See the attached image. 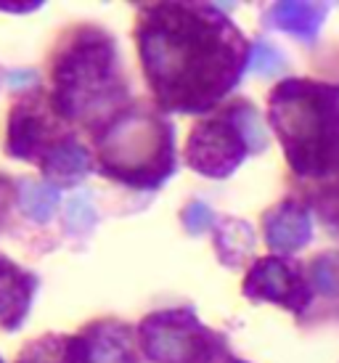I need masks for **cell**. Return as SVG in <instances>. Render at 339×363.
I'll return each instance as SVG.
<instances>
[{
    "label": "cell",
    "mask_w": 339,
    "mask_h": 363,
    "mask_svg": "<svg viewBox=\"0 0 339 363\" xmlns=\"http://www.w3.org/2000/svg\"><path fill=\"white\" fill-rule=\"evenodd\" d=\"M140 64L162 109L207 111L250 69V43L204 3H151L138 19Z\"/></svg>",
    "instance_id": "obj_1"
},
{
    "label": "cell",
    "mask_w": 339,
    "mask_h": 363,
    "mask_svg": "<svg viewBox=\"0 0 339 363\" xmlns=\"http://www.w3.org/2000/svg\"><path fill=\"white\" fill-rule=\"evenodd\" d=\"M270 122L297 175L318 178L339 170V88L284 80L270 93Z\"/></svg>",
    "instance_id": "obj_2"
},
{
    "label": "cell",
    "mask_w": 339,
    "mask_h": 363,
    "mask_svg": "<svg viewBox=\"0 0 339 363\" xmlns=\"http://www.w3.org/2000/svg\"><path fill=\"white\" fill-rule=\"evenodd\" d=\"M128 85L117 45L104 30L80 27L53 61V109L64 120L101 122L125 104ZM122 111V109H117ZM104 125V122H101Z\"/></svg>",
    "instance_id": "obj_3"
},
{
    "label": "cell",
    "mask_w": 339,
    "mask_h": 363,
    "mask_svg": "<svg viewBox=\"0 0 339 363\" xmlns=\"http://www.w3.org/2000/svg\"><path fill=\"white\" fill-rule=\"evenodd\" d=\"M96 149L101 170L133 189H157L175 170L172 125L149 109L117 111L99 130Z\"/></svg>",
    "instance_id": "obj_4"
},
{
    "label": "cell",
    "mask_w": 339,
    "mask_h": 363,
    "mask_svg": "<svg viewBox=\"0 0 339 363\" xmlns=\"http://www.w3.org/2000/svg\"><path fill=\"white\" fill-rule=\"evenodd\" d=\"M143 353L154 363H212L223 355V337L189 311L151 313L140 323Z\"/></svg>",
    "instance_id": "obj_5"
},
{
    "label": "cell",
    "mask_w": 339,
    "mask_h": 363,
    "mask_svg": "<svg viewBox=\"0 0 339 363\" xmlns=\"http://www.w3.org/2000/svg\"><path fill=\"white\" fill-rule=\"evenodd\" d=\"M247 154V141L228 109L212 120L199 122L191 130L186 146V162L207 178H228Z\"/></svg>",
    "instance_id": "obj_6"
},
{
    "label": "cell",
    "mask_w": 339,
    "mask_h": 363,
    "mask_svg": "<svg viewBox=\"0 0 339 363\" xmlns=\"http://www.w3.org/2000/svg\"><path fill=\"white\" fill-rule=\"evenodd\" d=\"M72 135L59 128L53 106L43 99H21L9 117V146L6 152L16 160L45 162L56 146L70 141Z\"/></svg>",
    "instance_id": "obj_7"
},
{
    "label": "cell",
    "mask_w": 339,
    "mask_h": 363,
    "mask_svg": "<svg viewBox=\"0 0 339 363\" xmlns=\"http://www.w3.org/2000/svg\"><path fill=\"white\" fill-rule=\"evenodd\" d=\"M244 294L257 303L289 308L291 313H302L310 305V289L302 273L279 257H262L252 265L244 279Z\"/></svg>",
    "instance_id": "obj_8"
},
{
    "label": "cell",
    "mask_w": 339,
    "mask_h": 363,
    "mask_svg": "<svg viewBox=\"0 0 339 363\" xmlns=\"http://www.w3.org/2000/svg\"><path fill=\"white\" fill-rule=\"evenodd\" d=\"M72 363H140L133 329L117 321L90 323L70 337Z\"/></svg>",
    "instance_id": "obj_9"
},
{
    "label": "cell",
    "mask_w": 339,
    "mask_h": 363,
    "mask_svg": "<svg viewBox=\"0 0 339 363\" xmlns=\"http://www.w3.org/2000/svg\"><path fill=\"white\" fill-rule=\"evenodd\" d=\"M38 279L0 255V326L19 329L35 297Z\"/></svg>",
    "instance_id": "obj_10"
},
{
    "label": "cell",
    "mask_w": 339,
    "mask_h": 363,
    "mask_svg": "<svg viewBox=\"0 0 339 363\" xmlns=\"http://www.w3.org/2000/svg\"><path fill=\"white\" fill-rule=\"evenodd\" d=\"M262 223H265V239L279 252H294L299 247H305L313 236L310 212L294 202L279 204L262 218Z\"/></svg>",
    "instance_id": "obj_11"
},
{
    "label": "cell",
    "mask_w": 339,
    "mask_h": 363,
    "mask_svg": "<svg viewBox=\"0 0 339 363\" xmlns=\"http://www.w3.org/2000/svg\"><path fill=\"white\" fill-rule=\"evenodd\" d=\"M326 13H329L326 3H294V0H287V3H276L270 9L268 19L273 27L289 32L299 40H316L321 32V24L326 21Z\"/></svg>",
    "instance_id": "obj_12"
},
{
    "label": "cell",
    "mask_w": 339,
    "mask_h": 363,
    "mask_svg": "<svg viewBox=\"0 0 339 363\" xmlns=\"http://www.w3.org/2000/svg\"><path fill=\"white\" fill-rule=\"evenodd\" d=\"M40 167L45 172V178L50 181V186H74L88 175L93 162H90V154L82 149L80 143L70 138L61 146H56Z\"/></svg>",
    "instance_id": "obj_13"
},
{
    "label": "cell",
    "mask_w": 339,
    "mask_h": 363,
    "mask_svg": "<svg viewBox=\"0 0 339 363\" xmlns=\"http://www.w3.org/2000/svg\"><path fill=\"white\" fill-rule=\"evenodd\" d=\"M255 247V233H252L250 223L244 220H223L218 231V252L220 260L226 265H239Z\"/></svg>",
    "instance_id": "obj_14"
},
{
    "label": "cell",
    "mask_w": 339,
    "mask_h": 363,
    "mask_svg": "<svg viewBox=\"0 0 339 363\" xmlns=\"http://www.w3.org/2000/svg\"><path fill=\"white\" fill-rule=\"evenodd\" d=\"M56 204H59V189H53L50 183H21L19 207L30 220L48 223L53 218Z\"/></svg>",
    "instance_id": "obj_15"
},
{
    "label": "cell",
    "mask_w": 339,
    "mask_h": 363,
    "mask_svg": "<svg viewBox=\"0 0 339 363\" xmlns=\"http://www.w3.org/2000/svg\"><path fill=\"white\" fill-rule=\"evenodd\" d=\"M228 111L230 117H233V122L239 125L241 135L247 141V149L250 152H262L268 146V128H265V122L260 117V111L247 101L230 104Z\"/></svg>",
    "instance_id": "obj_16"
},
{
    "label": "cell",
    "mask_w": 339,
    "mask_h": 363,
    "mask_svg": "<svg viewBox=\"0 0 339 363\" xmlns=\"http://www.w3.org/2000/svg\"><path fill=\"white\" fill-rule=\"evenodd\" d=\"M19 363H72L70 337L61 334H48L38 342L24 347Z\"/></svg>",
    "instance_id": "obj_17"
},
{
    "label": "cell",
    "mask_w": 339,
    "mask_h": 363,
    "mask_svg": "<svg viewBox=\"0 0 339 363\" xmlns=\"http://www.w3.org/2000/svg\"><path fill=\"white\" fill-rule=\"evenodd\" d=\"M281 67H284V61H281V56L273 51L270 45L257 43V45L252 48L250 72H255V74H279Z\"/></svg>",
    "instance_id": "obj_18"
},
{
    "label": "cell",
    "mask_w": 339,
    "mask_h": 363,
    "mask_svg": "<svg viewBox=\"0 0 339 363\" xmlns=\"http://www.w3.org/2000/svg\"><path fill=\"white\" fill-rule=\"evenodd\" d=\"M183 223H186L189 233H194V236H196V233L212 228L215 215H212V210L207 207V204L194 202V204H189V207H186V212H183Z\"/></svg>",
    "instance_id": "obj_19"
},
{
    "label": "cell",
    "mask_w": 339,
    "mask_h": 363,
    "mask_svg": "<svg viewBox=\"0 0 339 363\" xmlns=\"http://www.w3.org/2000/svg\"><path fill=\"white\" fill-rule=\"evenodd\" d=\"M96 220V212L93 207L88 204V196H77V199H72L70 207H67V223L74 225L77 231H88L90 225Z\"/></svg>",
    "instance_id": "obj_20"
},
{
    "label": "cell",
    "mask_w": 339,
    "mask_h": 363,
    "mask_svg": "<svg viewBox=\"0 0 339 363\" xmlns=\"http://www.w3.org/2000/svg\"><path fill=\"white\" fill-rule=\"evenodd\" d=\"M321 212L331 223H339V178L326 189V196H321Z\"/></svg>",
    "instance_id": "obj_21"
},
{
    "label": "cell",
    "mask_w": 339,
    "mask_h": 363,
    "mask_svg": "<svg viewBox=\"0 0 339 363\" xmlns=\"http://www.w3.org/2000/svg\"><path fill=\"white\" fill-rule=\"evenodd\" d=\"M9 77H11V85H13V88H21V85H27L30 80H35L32 72H11Z\"/></svg>",
    "instance_id": "obj_22"
},
{
    "label": "cell",
    "mask_w": 339,
    "mask_h": 363,
    "mask_svg": "<svg viewBox=\"0 0 339 363\" xmlns=\"http://www.w3.org/2000/svg\"><path fill=\"white\" fill-rule=\"evenodd\" d=\"M38 6H40V3H24V6H19V3H0L3 11H35Z\"/></svg>",
    "instance_id": "obj_23"
},
{
    "label": "cell",
    "mask_w": 339,
    "mask_h": 363,
    "mask_svg": "<svg viewBox=\"0 0 339 363\" xmlns=\"http://www.w3.org/2000/svg\"><path fill=\"white\" fill-rule=\"evenodd\" d=\"M233 363H241V361H233Z\"/></svg>",
    "instance_id": "obj_24"
},
{
    "label": "cell",
    "mask_w": 339,
    "mask_h": 363,
    "mask_svg": "<svg viewBox=\"0 0 339 363\" xmlns=\"http://www.w3.org/2000/svg\"><path fill=\"white\" fill-rule=\"evenodd\" d=\"M0 363H3V361H0Z\"/></svg>",
    "instance_id": "obj_25"
}]
</instances>
